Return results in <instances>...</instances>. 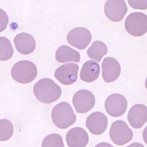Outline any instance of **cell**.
I'll return each mask as SVG.
<instances>
[{
  "mask_svg": "<svg viewBox=\"0 0 147 147\" xmlns=\"http://www.w3.org/2000/svg\"><path fill=\"white\" fill-rule=\"evenodd\" d=\"M14 43L19 53L28 55L34 51L36 42L34 37L28 33H21L15 36Z\"/></svg>",
  "mask_w": 147,
  "mask_h": 147,
  "instance_id": "obj_14",
  "label": "cell"
},
{
  "mask_svg": "<svg viewBox=\"0 0 147 147\" xmlns=\"http://www.w3.org/2000/svg\"><path fill=\"white\" fill-rule=\"evenodd\" d=\"M92 40V35L87 28L77 27L68 33L67 41L71 45L80 50L86 49Z\"/></svg>",
  "mask_w": 147,
  "mask_h": 147,
  "instance_id": "obj_8",
  "label": "cell"
},
{
  "mask_svg": "<svg viewBox=\"0 0 147 147\" xmlns=\"http://www.w3.org/2000/svg\"><path fill=\"white\" fill-rule=\"evenodd\" d=\"M0 60L7 61L12 58L14 50L12 45L8 38L4 37H0Z\"/></svg>",
  "mask_w": 147,
  "mask_h": 147,
  "instance_id": "obj_19",
  "label": "cell"
},
{
  "mask_svg": "<svg viewBox=\"0 0 147 147\" xmlns=\"http://www.w3.org/2000/svg\"><path fill=\"white\" fill-rule=\"evenodd\" d=\"M79 66L74 63H68L59 67L55 72V77L65 86H69L75 83L78 78Z\"/></svg>",
  "mask_w": 147,
  "mask_h": 147,
  "instance_id": "obj_10",
  "label": "cell"
},
{
  "mask_svg": "<svg viewBox=\"0 0 147 147\" xmlns=\"http://www.w3.org/2000/svg\"><path fill=\"white\" fill-rule=\"evenodd\" d=\"M42 147H64L63 140L61 135L52 134L47 136L43 140Z\"/></svg>",
  "mask_w": 147,
  "mask_h": 147,
  "instance_id": "obj_21",
  "label": "cell"
},
{
  "mask_svg": "<svg viewBox=\"0 0 147 147\" xmlns=\"http://www.w3.org/2000/svg\"><path fill=\"white\" fill-rule=\"evenodd\" d=\"M34 93L38 101L44 104H50L60 98L62 90L53 80L45 78L38 80L35 84Z\"/></svg>",
  "mask_w": 147,
  "mask_h": 147,
  "instance_id": "obj_1",
  "label": "cell"
},
{
  "mask_svg": "<svg viewBox=\"0 0 147 147\" xmlns=\"http://www.w3.org/2000/svg\"><path fill=\"white\" fill-rule=\"evenodd\" d=\"M1 16L3 18V22H1V25L3 23V25L1 26V30L2 28V29L1 30V32L2 31H3L7 27V25L8 21H9V19H8V17L7 15L6 14V12L3 10L1 9Z\"/></svg>",
  "mask_w": 147,
  "mask_h": 147,
  "instance_id": "obj_23",
  "label": "cell"
},
{
  "mask_svg": "<svg viewBox=\"0 0 147 147\" xmlns=\"http://www.w3.org/2000/svg\"><path fill=\"white\" fill-rule=\"evenodd\" d=\"M72 103L77 113H86L94 107L95 97L89 90H80L74 94L72 98Z\"/></svg>",
  "mask_w": 147,
  "mask_h": 147,
  "instance_id": "obj_6",
  "label": "cell"
},
{
  "mask_svg": "<svg viewBox=\"0 0 147 147\" xmlns=\"http://www.w3.org/2000/svg\"><path fill=\"white\" fill-rule=\"evenodd\" d=\"M100 73L99 64L95 61L89 60L82 66L80 72V78L85 82H93L98 78Z\"/></svg>",
  "mask_w": 147,
  "mask_h": 147,
  "instance_id": "obj_16",
  "label": "cell"
},
{
  "mask_svg": "<svg viewBox=\"0 0 147 147\" xmlns=\"http://www.w3.org/2000/svg\"><path fill=\"white\" fill-rule=\"evenodd\" d=\"M52 121L58 128L66 129L73 125L77 120L76 115L71 105L67 102H61L53 108Z\"/></svg>",
  "mask_w": 147,
  "mask_h": 147,
  "instance_id": "obj_2",
  "label": "cell"
},
{
  "mask_svg": "<svg viewBox=\"0 0 147 147\" xmlns=\"http://www.w3.org/2000/svg\"><path fill=\"white\" fill-rule=\"evenodd\" d=\"M55 56L56 61L60 63L69 62L79 63L80 60L79 52L66 45L61 46L57 49Z\"/></svg>",
  "mask_w": 147,
  "mask_h": 147,
  "instance_id": "obj_17",
  "label": "cell"
},
{
  "mask_svg": "<svg viewBox=\"0 0 147 147\" xmlns=\"http://www.w3.org/2000/svg\"><path fill=\"white\" fill-rule=\"evenodd\" d=\"M108 52L107 46L103 42L96 41L92 43L87 51L88 55L90 59L100 62L103 56Z\"/></svg>",
  "mask_w": 147,
  "mask_h": 147,
  "instance_id": "obj_18",
  "label": "cell"
},
{
  "mask_svg": "<svg viewBox=\"0 0 147 147\" xmlns=\"http://www.w3.org/2000/svg\"><path fill=\"white\" fill-rule=\"evenodd\" d=\"M66 141L70 147H85L89 142L87 132L81 127H76L71 129L66 135Z\"/></svg>",
  "mask_w": 147,
  "mask_h": 147,
  "instance_id": "obj_15",
  "label": "cell"
},
{
  "mask_svg": "<svg viewBox=\"0 0 147 147\" xmlns=\"http://www.w3.org/2000/svg\"><path fill=\"white\" fill-rule=\"evenodd\" d=\"M104 11L111 21L120 22L127 13L128 7L123 0H109L105 4Z\"/></svg>",
  "mask_w": 147,
  "mask_h": 147,
  "instance_id": "obj_9",
  "label": "cell"
},
{
  "mask_svg": "<svg viewBox=\"0 0 147 147\" xmlns=\"http://www.w3.org/2000/svg\"><path fill=\"white\" fill-rule=\"evenodd\" d=\"M105 109L107 113L114 118L122 116L126 112L128 102L122 95L113 94L107 98L105 104Z\"/></svg>",
  "mask_w": 147,
  "mask_h": 147,
  "instance_id": "obj_7",
  "label": "cell"
},
{
  "mask_svg": "<svg viewBox=\"0 0 147 147\" xmlns=\"http://www.w3.org/2000/svg\"><path fill=\"white\" fill-rule=\"evenodd\" d=\"M130 6L134 9H147V1H128Z\"/></svg>",
  "mask_w": 147,
  "mask_h": 147,
  "instance_id": "obj_22",
  "label": "cell"
},
{
  "mask_svg": "<svg viewBox=\"0 0 147 147\" xmlns=\"http://www.w3.org/2000/svg\"><path fill=\"white\" fill-rule=\"evenodd\" d=\"M125 27L126 31L132 36L144 35L147 30V15L142 12L131 13L125 19Z\"/></svg>",
  "mask_w": 147,
  "mask_h": 147,
  "instance_id": "obj_4",
  "label": "cell"
},
{
  "mask_svg": "<svg viewBox=\"0 0 147 147\" xmlns=\"http://www.w3.org/2000/svg\"><path fill=\"white\" fill-rule=\"evenodd\" d=\"M37 74L35 64L27 60L16 63L11 71V77L15 81L24 84L32 82L36 78Z\"/></svg>",
  "mask_w": 147,
  "mask_h": 147,
  "instance_id": "obj_3",
  "label": "cell"
},
{
  "mask_svg": "<svg viewBox=\"0 0 147 147\" xmlns=\"http://www.w3.org/2000/svg\"><path fill=\"white\" fill-rule=\"evenodd\" d=\"M109 134L113 142L119 146L127 144L133 138L132 130L125 122L121 120L115 121L112 123Z\"/></svg>",
  "mask_w": 147,
  "mask_h": 147,
  "instance_id": "obj_5",
  "label": "cell"
},
{
  "mask_svg": "<svg viewBox=\"0 0 147 147\" xmlns=\"http://www.w3.org/2000/svg\"><path fill=\"white\" fill-rule=\"evenodd\" d=\"M127 118L133 128L140 129L147 121V107L142 104L134 105L130 109Z\"/></svg>",
  "mask_w": 147,
  "mask_h": 147,
  "instance_id": "obj_13",
  "label": "cell"
},
{
  "mask_svg": "<svg viewBox=\"0 0 147 147\" xmlns=\"http://www.w3.org/2000/svg\"><path fill=\"white\" fill-rule=\"evenodd\" d=\"M102 77L104 81L107 83L113 82L118 79L121 73L120 63L116 59L107 57L102 64Z\"/></svg>",
  "mask_w": 147,
  "mask_h": 147,
  "instance_id": "obj_12",
  "label": "cell"
},
{
  "mask_svg": "<svg viewBox=\"0 0 147 147\" xmlns=\"http://www.w3.org/2000/svg\"><path fill=\"white\" fill-rule=\"evenodd\" d=\"M108 121L107 117L103 113L95 112L87 118L86 126L90 132L94 135L102 134L107 129Z\"/></svg>",
  "mask_w": 147,
  "mask_h": 147,
  "instance_id": "obj_11",
  "label": "cell"
},
{
  "mask_svg": "<svg viewBox=\"0 0 147 147\" xmlns=\"http://www.w3.org/2000/svg\"><path fill=\"white\" fill-rule=\"evenodd\" d=\"M14 130V126L10 121L7 119H1L0 120L1 141H6L11 138Z\"/></svg>",
  "mask_w": 147,
  "mask_h": 147,
  "instance_id": "obj_20",
  "label": "cell"
}]
</instances>
